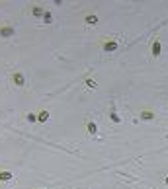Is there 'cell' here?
I'll return each instance as SVG.
<instances>
[{
  "instance_id": "6da1fadb",
  "label": "cell",
  "mask_w": 168,
  "mask_h": 189,
  "mask_svg": "<svg viewBox=\"0 0 168 189\" xmlns=\"http://www.w3.org/2000/svg\"><path fill=\"white\" fill-rule=\"evenodd\" d=\"M12 82H14L16 86H24L26 84V76H24L22 72H12Z\"/></svg>"
},
{
  "instance_id": "7a4b0ae2",
  "label": "cell",
  "mask_w": 168,
  "mask_h": 189,
  "mask_svg": "<svg viewBox=\"0 0 168 189\" xmlns=\"http://www.w3.org/2000/svg\"><path fill=\"white\" fill-rule=\"evenodd\" d=\"M14 33H16V29L12 26H0V35L2 37H12Z\"/></svg>"
},
{
  "instance_id": "3957f363",
  "label": "cell",
  "mask_w": 168,
  "mask_h": 189,
  "mask_svg": "<svg viewBox=\"0 0 168 189\" xmlns=\"http://www.w3.org/2000/svg\"><path fill=\"white\" fill-rule=\"evenodd\" d=\"M12 178H14V174H12V172H8V170H0V183L10 181Z\"/></svg>"
},
{
  "instance_id": "277c9868",
  "label": "cell",
  "mask_w": 168,
  "mask_h": 189,
  "mask_svg": "<svg viewBox=\"0 0 168 189\" xmlns=\"http://www.w3.org/2000/svg\"><path fill=\"white\" fill-rule=\"evenodd\" d=\"M31 14H33L35 18H41V16H45V10L41 6H31Z\"/></svg>"
},
{
  "instance_id": "5b68a950",
  "label": "cell",
  "mask_w": 168,
  "mask_h": 189,
  "mask_svg": "<svg viewBox=\"0 0 168 189\" xmlns=\"http://www.w3.org/2000/svg\"><path fill=\"white\" fill-rule=\"evenodd\" d=\"M104 49H106V51H116V49H117V43H116V41H106V43H104Z\"/></svg>"
},
{
  "instance_id": "8992f818",
  "label": "cell",
  "mask_w": 168,
  "mask_h": 189,
  "mask_svg": "<svg viewBox=\"0 0 168 189\" xmlns=\"http://www.w3.org/2000/svg\"><path fill=\"white\" fill-rule=\"evenodd\" d=\"M37 119H39L41 123H45V121L49 119V111H39V113H37Z\"/></svg>"
},
{
  "instance_id": "52a82bcc",
  "label": "cell",
  "mask_w": 168,
  "mask_h": 189,
  "mask_svg": "<svg viewBox=\"0 0 168 189\" xmlns=\"http://www.w3.org/2000/svg\"><path fill=\"white\" fill-rule=\"evenodd\" d=\"M86 127H88V133H92V135H94V133H96V131H98L96 123H92V121H90V123H88V125H86Z\"/></svg>"
},
{
  "instance_id": "ba28073f",
  "label": "cell",
  "mask_w": 168,
  "mask_h": 189,
  "mask_svg": "<svg viewBox=\"0 0 168 189\" xmlns=\"http://www.w3.org/2000/svg\"><path fill=\"white\" fill-rule=\"evenodd\" d=\"M26 119H27L30 123H35V121H39V119H37V115H35V113H27V115H26Z\"/></svg>"
},
{
  "instance_id": "9c48e42d",
  "label": "cell",
  "mask_w": 168,
  "mask_h": 189,
  "mask_svg": "<svg viewBox=\"0 0 168 189\" xmlns=\"http://www.w3.org/2000/svg\"><path fill=\"white\" fill-rule=\"evenodd\" d=\"M43 22H45V23H51V22H53V16H51V12H45V16H43Z\"/></svg>"
},
{
  "instance_id": "30bf717a",
  "label": "cell",
  "mask_w": 168,
  "mask_h": 189,
  "mask_svg": "<svg viewBox=\"0 0 168 189\" xmlns=\"http://www.w3.org/2000/svg\"><path fill=\"white\" fill-rule=\"evenodd\" d=\"M86 22H88V23H96V22H98V18H96L94 14H88V16H86Z\"/></svg>"
},
{
  "instance_id": "8fae6325",
  "label": "cell",
  "mask_w": 168,
  "mask_h": 189,
  "mask_svg": "<svg viewBox=\"0 0 168 189\" xmlns=\"http://www.w3.org/2000/svg\"><path fill=\"white\" fill-rule=\"evenodd\" d=\"M153 53H154V55H158V53H160V45H158V43L153 45Z\"/></svg>"
},
{
  "instance_id": "7c38bea8",
  "label": "cell",
  "mask_w": 168,
  "mask_h": 189,
  "mask_svg": "<svg viewBox=\"0 0 168 189\" xmlns=\"http://www.w3.org/2000/svg\"><path fill=\"white\" fill-rule=\"evenodd\" d=\"M86 84H88V86H92V88H96V82H94L92 78H88V80H86Z\"/></svg>"
},
{
  "instance_id": "4fadbf2b",
  "label": "cell",
  "mask_w": 168,
  "mask_h": 189,
  "mask_svg": "<svg viewBox=\"0 0 168 189\" xmlns=\"http://www.w3.org/2000/svg\"><path fill=\"white\" fill-rule=\"evenodd\" d=\"M143 119H153V113H147L145 111V113H143Z\"/></svg>"
}]
</instances>
